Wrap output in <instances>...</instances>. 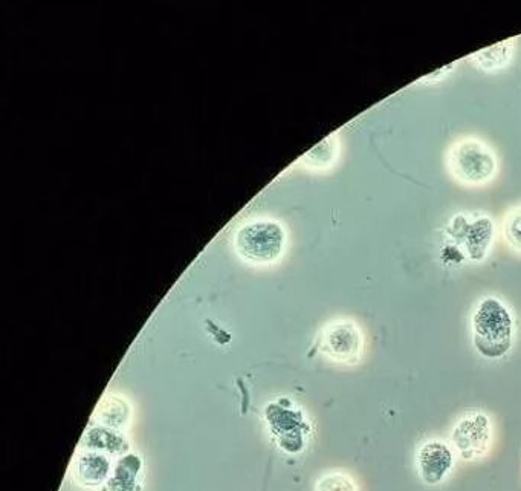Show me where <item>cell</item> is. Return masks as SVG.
I'll use <instances>...</instances> for the list:
<instances>
[{
	"label": "cell",
	"instance_id": "6da1fadb",
	"mask_svg": "<svg viewBox=\"0 0 521 491\" xmlns=\"http://www.w3.org/2000/svg\"><path fill=\"white\" fill-rule=\"evenodd\" d=\"M473 345L486 360H502L512 349L514 319L497 297H486L473 314Z\"/></svg>",
	"mask_w": 521,
	"mask_h": 491
},
{
	"label": "cell",
	"instance_id": "7a4b0ae2",
	"mask_svg": "<svg viewBox=\"0 0 521 491\" xmlns=\"http://www.w3.org/2000/svg\"><path fill=\"white\" fill-rule=\"evenodd\" d=\"M496 439L492 418L482 410H473L459 418L451 430V446L462 461L477 462L491 453Z\"/></svg>",
	"mask_w": 521,
	"mask_h": 491
},
{
	"label": "cell",
	"instance_id": "3957f363",
	"mask_svg": "<svg viewBox=\"0 0 521 491\" xmlns=\"http://www.w3.org/2000/svg\"><path fill=\"white\" fill-rule=\"evenodd\" d=\"M285 247V231L277 222L257 221L243 225L236 235V250L254 264L276 261Z\"/></svg>",
	"mask_w": 521,
	"mask_h": 491
},
{
	"label": "cell",
	"instance_id": "277c9868",
	"mask_svg": "<svg viewBox=\"0 0 521 491\" xmlns=\"http://www.w3.org/2000/svg\"><path fill=\"white\" fill-rule=\"evenodd\" d=\"M450 167L462 183L480 186L496 175L497 160L485 144L465 140L451 150Z\"/></svg>",
	"mask_w": 521,
	"mask_h": 491
},
{
	"label": "cell",
	"instance_id": "5b68a950",
	"mask_svg": "<svg viewBox=\"0 0 521 491\" xmlns=\"http://www.w3.org/2000/svg\"><path fill=\"white\" fill-rule=\"evenodd\" d=\"M321 352L338 365L356 366L364 355V335L352 320H337L321 334Z\"/></svg>",
	"mask_w": 521,
	"mask_h": 491
},
{
	"label": "cell",
	"instance_id": "8992f818",
	"mask_svg": "<svg viewBox=\"0 0 521 491\" xmlns=\"http://www.w3.org/2000/svg\"><path fill=\"white\" fill-rule=\"evenodd\" d=\"M456 452L444 439H428L416 453L418 475L425 485L436 487L447 481L456 465Z\"/></svg>",
	"mask_w": 521,
	"mask_h": 491
},
{
	"label": "cell",
	"instance_id": "52a82bcc",
	"mask_svg": "<svg viewBox=\"0 0 521 491\" xmlns=\"http://www.w3.org/2000/svg\"><path fill=\"white\" fill-rule=\"evenodd\" d=\"M456 235L465 238L466 248L474 261H482L488 251L492 239L491 219L482 218L474 221L473 224H463L462 230L457 231Z\"/></svg>",
	"mask_w": 521,
	"mask_h": 491
},
{
	"label": "cell",
	"instance_id": "ba28073f",
	"mask_svg": "<svg viewBox=\"0 0 521 491\" xmlns=\"http://www.w3.org/2000/svg\"><path fill=\"white\" fill-rule=\"evenodd\" d=\"M109 475V461L104 456H81L77 462V476L83 484L97 485Z\"/></svg>",
	"mask_w": 521,
	"mask_h": 491
},
{
	"label": "cell",
	"instance_id": "9c48e42d",
	"mask_svg": "<svg viewBox=\"0 0 521 491\" xmlns=\"http://www.w3.org/2000/svg\"><path fill=\"white\" fill-rule=\"evenodd\" d=\"M512 45L514 43L508 40V42H502L499 45L491 46V48L483 49V51L474 56V60H477L483 68H499V66L505 65L509 57H511Z\"/></svg>",
	"mask_w": 521,
	"mask_h": 491
},
{
	"label": "cell",
	"instance_id": "30bf717a",
	"mask_svg": "<svg viewBox=\"0 0 521 491\" xmlns=\"http://www.w3.org/2000/svg\"><path fill=\"white\" fill-rule=\"evenodd\" d=\"M315 491H360V487L349 473L334 470L318 479Z\"/></svg>",
	"mask_w": 521,
	"mask_h": 491
},
{
	"label": "cell",
	"instance_id": "8fae6325",
	"mask_svg": "<svg viewBox=\"0 0 521 491\" xmlns=\"http://www.w3.org/2000/svg\"><path fill=\"white\" fill-rule=\"evenodd\" d=\"M86 446L95 447V449L109 450V452H118L123 449V438L117 433L106 429H94L86 435Z\"/></svg>",
	"mask_w": 521,
	"mask_h": 491
},
{
	"label": "cell",
	"instance_id": "7c38bea8",
	"mask_svg": "<svg viewBox=\"0 0 521 491\" xmlns=\"http://www.w3.org/2000/svg\"><path fill=\"white\" fill-rule=\"evenodd\" d=\"M505 231L509 244L521 251V210L509 216Z\"/></svg>",
	"mask_w": 521,
	"mask_h": 491
},
{
	"label": "cell",
	"instance_id": "4fadbf2b",
	"mask_svg": "<svg viewBox=\"0 0 521 491\" xmlns=\"http://www.w3.org/2000/svg\"><path fill=\"white\" fill-rule=\"evenodd\" d=\"M124 409L123 406H121V403H118V401L111 400L109 401V409H107L106 413H101V417L104 418L103 421H106L107 424H111V426H115V424H121L124 421V418L121 417V415H117V410Z\"/></svg>",
	"mask_w": 521,
	"mask_h": 491
}]
</instances>
